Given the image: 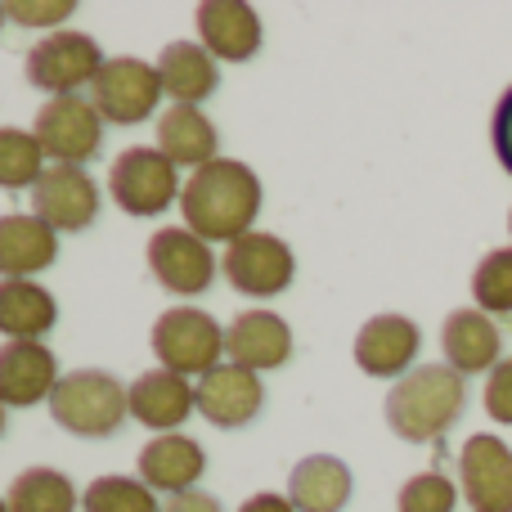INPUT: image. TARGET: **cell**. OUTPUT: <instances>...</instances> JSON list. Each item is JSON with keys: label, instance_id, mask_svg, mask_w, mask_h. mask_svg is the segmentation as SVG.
I'll list each match as a JSON object with an SVG mask.
<instances>
[{"label": "cell", "instance_id": "20", "mask_svg": "<svg viewBox=\"0 0 512 512\" xmlns=\"http://www.w3.org/2000/svg\"><path fill=\"white\" fill-rule=\"evenodd\" d=\"M441 351L445 364L463 378L472 373H490L504 360V333L486 310H450L441 324Z\"/></svg>", "mask_w": 512, "mask_h": 512}, {"label": "cell", "instance_id": "5", "mask_svg": "<svg viewBox=\"0 0 512 512\" xmlns=\"http://www.w3.org/2000/svg\"><path fill=\"white\" fill-rule=\"evenodd\" d=\"M104 50L90 32H77V27H63V32H50L27 50V81L36 90H45L50 99L77 95V90H90L95 77L104 72Z\"/></svg>", "mask_w": 512, "mask_h": 512}, {"label": "cell", "instance_id": "6", "mask_svg": "<svg viewBox=\"0 0 512 512\" xmlns=\"http://www.w3.org/2000/svg\"><path fill=\"white\" fill-rule=\"evenodd\" d=\"M180 167L153 144H135L122 149L108 167V198L122 207L126 216H162L171 203H180Z\"/></svg>", "mask_w": 512, "mask_h": 512}, {"label": "cell", "instance_id": "24", "mask_svg": "<svg viewBox=\"0 0 512 512\" xmlns=\"http://www.w3.org/2000/svg\"><path fill=\"white\" fill-rule=\"evenodd\" d=\"M158 149L167 153L176 167H207V162L221 158V131L216 122L194 104H171L158 117Z\"/></svg>", "mask_w": 512, "mask_h": 512}, {"label": "cell", "instance_id": "26", "mask_svg": "<svg viewBox=\"0 0 512 512\" xmlns=\"http://www.w3.org/2000/svg\"><path fill=\"white\" fill-rule=\"evenodd\" d=\"M9 512H77V486L59 468H27L9 481Z\"/></svg>", "mask_w": 512, "mask_h": 512}, {"label": "cell", "instance_id": "31", "mask_svg": "<svg viewBox=\"0 0 512 512\" xmlns=\"http://www.w3.org/2000/svg\"><path fill=\"white\" fill-rule=\"evenodd\" d=\"M5 14L9 23L41 27L50 36V32H63V23L77 14V0H5Z\"/></svg>", "mask_w": 512, "mask_h": 512}, {"label": "cell", "instance_id": "3", "mask_svg": "<svg viewBox=\"0 0 512 512\" xmlns=\"http://www.w3.org/2000/svg\"><path fill=\"white\" fill-rule=\"evenodd\" d=\"M50 418L68 436L108 441L131 418V387L108 369H72L59 378L50 396Z\"/></svg>", "mask_w": 512, "mask_h": 512}, {"label": "cell", "instance_id": "37", "mask_svg": "<svg viewBox=\"0 0 512 512\" xmlns=\"http://www.w3.org/2000/svg\"><path fill=\"white\" fill-rule=\"evenodd\" d=\"M9 23V14H5V5H0V27H5Z\"/></svg>", "mask_w": 512, "mask_h": 512}, {"label": "cell", "instance_id": "18", "mask_svg": "<svg viewBox=\"0 0 512 512\" xmlns=\"http://www.w3.org/2000/svg\"><path fill=\"white\" fill-rule=\"evenodd\" d=\"M198 414V387L171 369H149L131 382V418L158 436L180 432V423Z\"/></svg>", "mask_w": 512, "mask_h": 512}, {"label": "cell", "instance_id": "36", "mask_svg": "<svg viewBox=\"0 0 512 512\" xmlns=\"http://www.w3.org/2000/svg\"><path fill=\"white\" fill-rule=\"evenodd\" d=\"M5 427H9V405L0 400V436H5Z\"/></svg>", "mask_w": 512, "mask_h": 512}, {"label": "cell", "instance_id": "34", "mask_svg": "<svg viewBox=\"0 0 512 512\" xmlns=\"http://www.w3.org/2000/svg\"><path fill=\"white\" fill-rule=\"evenodd\" d=\"M162 512H225L221 499L207 495V490H185V495H171Z\"/></svg>", "mask_w": 512, "mask_h": 512}, {"label": "cell", "instance_id": "9", "mask_svg": "<svg viewBox=\"0 0 512 512\" xmlns=\"http://www.w3.org/2000/svg\"><path fill=\"white\" fill-rule=\"evenodd\" d=\"M162 77L153 63L131 59V54H117L104 63V72L90 86V104L99 108L108 126H140L158 113L162 104Z\"/></svg>", "mask_w": 512, "mask_h": 512}, {"label": "cell", "instance_id": "2", "mask_svg": "<svg viewBox=\"0 0 512 512\" xmlns=\"http://www.w3.org/2000/svg\"><path fill=\"white\" fill-rule=\"evenodd\" d=\"M468 409V382L450 364H418L400 382H391L382 418L409 445H436Z\"/></svg>", "mask_w": 512, "mask_h": 512}, {"label": "cell", "instance_id": "14", "mask_svg": "<svg viewBox=\"0 0 512 512\" xmlns=\"http://www.w3.org/2000/svg\"><path fill=\"white\" fill-rule=\"evenodd\" d=\"M194 387H198V414H203L212 427H221V432L256 423V414H261V405H265L261 373L239 369V364H230V360L216 364V369L207 373V378H198Z\"/></svg>", "mask_w": 512, "mask_h": 512}, {"label": "cell", "instance_id": "35", "mask_svg": "<svg viewBox=\"0 0 512 512\" xmlns=\"http://www.w3.org/2000/svg\"><path fill=\"white\" fill-rule=\"evenodd\" d=\"M239 512H297V508H292L288 495H279V490H261V495L243 499Z\"/></svg>", "mask_w": 512, "mask_h": 512}, {"label": "cell", "instance_id": "7", "mask_svg": "<svg viewBox=\"0 0 512 512\" xmlns=\"http://www.w3.org/2000/svg\"><path fill=\"white\" fill-rule=\"evenodd\" d=\"M32 135L54 167H86L104 149V117L90 104V95L45 99L32 122Z\"/></svg>", "mask_w": 512, "mask_h": 512}, {"label": "cell", "instance_id": "12", "mask_svg": "<svg viewBox=\"0 0 512 512\" xmlns=\"http://www.w3.org/2000/svg\"><path fill=\"white\" fill-rule=\"evenodd\" d=\"M32 212L54 234H81L99 216V185L86 167H50L32 189Z\"/></svg>", "mask_w": 512, "mask_h": 512}, {"label": "cell", "instance_id": "21", "mask_svg": "<svg viewBox=\"0 0 512 512\" xmlns=\"http://www.w3.org/2000/svg\"><path fill=\"white\" fill-rule=\"evenodd\" d=\"M59 261V234L36 212L0 216V279H32Z\"/></svg>", "mask_w": 512, "mask_h": 512}, {"label": "cell", "instance_id": "15", "mask_svg": "<svg viewBox=\"0 0 512 512\" xmlns=\"http://www.w3.org/2000/svg\"><path fill=\"white\" fill-rule=\"evenodd\" d=\"M198 45L216 63H248L261 50V14L243 0H203L194 9Z\"/></svg>", "mask_w": 512, "mask_h": 512}, {"label": "cell", "instance_id": "39", "mask_svg": "<svg viewBox=\"0 0 512 512\" xmlns=\"http://www.w3.org/2000/svg\"><path fill=\"white\" fill-rule=\"evenodd\" d=\"M508 234H512V212H508Z\"/></svg>", "mask_w": 512, "mask_h": 512}, {"label": "cell", "instance_id": "25", "mask_svg": "<svg viewBox=\"0 0 512 512\" xmlns=\"http://www.w3.org/2000/svg\"><path fill=\"white\" fill-rule=\"evenodd\" d=\"M59 324V301L36 279H0V337L5 342H41Z\"/></svg>", "mask_w": 512, "mask_h": 512}, {"label": "cell", "instance_id": "19", "mask_svg": "<svg viewBox=\"0 0 512 512\" xmlns=\"http://www.w3.org/2000/svg\"><path fill=\"white\" fill-rule=\"evenodd\" d=\"M207 472V454L194 436L185 432H167L153 436L140 450V481L153 490V495H185V490H198Z\"/></svg>", "mask_w": 512, "mask_h": 512}, {"label": "cell", "instance_id": "13", "mask_svg": "<svg viewBox=\"0 0 512 512\" xmlns=\"http://www.w3.org/2000/svg\"><path fill=\"white\" fill-rule=\"evenodd\" d=\"M418 346H423V328L409 315H373L369 324L355 333V364L369 378H405L418 369Z\"/></svg>", "mask_w": 512, "mask_h": 512}, {"label": "cell", "instance_id": "22", "mask_svg": "<svg viewBox=\"0 0 512 512\" xmlns=\"http://www.w3.org/2000/svg\"><path fill=\"white\" fill-rule=\"evenodd\" d=\"M355 495V477L337 454H306L288 472V504L297 512H342Z\"/></svg>", "mask_w": 512, "mask_h": 512}, {"label": "cell", "instance_id": "17", "mask_svg": "<svg viewBox=\"0 0 512 512\" xmlns=\"http://www.w3.org/2000/svg\"><path fill=\"white\" fill-rule=\"evenodd\" d=\"M59 360L45 342H5L0 346V400L9 409H32L50 405L54 387H59Z\"/></svg>", "mask_w": 512, "mask_h": 512}, {"label": "cell", "instance_id": "29", "mask_svg": "<svg viewBox=\"0 0 512 512\" xmlns=\"http://www.w3.org/2000/svg\"><path fill=\"white\" fill-rule=\"evenodd\" d=\"M472 301L490 319L512 315V248H495L477 261V270H472Z\"/></svg>", "mask_w": 512, "mask_h": 512}, {"label": "cell", "instance_id": "33", "mask_svg": "<svg viewBox=\"0 0 512 512\" xmlns=\"http://www.w3.org/2000/svg\"><path fill=\"white\" fill-rule=\"evenodd\" d=\"M490 144H495V158L499 167L512 176V86L499 95L495 117H490Z\"/></svg>", "mask_w": 512, "mask_h": 512}, {"label": "cell", "instance_id": "1", "mask_svg": "<svg viewBox=\"0 0 512 512\" xmlns=\"http://www.w3.org/2000/svg\"><path fill=\"white\" fill-rule=\"evenodd\" d=\"M180 216H185V230H194L203 243L230 248L243 234H252L256 216H261V180L248 162L216 158L185 180Z\"/></svg>", "mask_w": 512, "mask_h": 512}, {"label": "cell", "instance_id": "8", "mask_svg": "<svg viewBox=\"0 0 512 512\" xmlns=\"http://www.w3.org/2000/svg\"><path fill=\"white\" fill-rule=\"evenodd\" d=\"M221 274L230 279V288L239 292V297L270 301L292 288V279H297V256H292V248L279 234L252 230V234H243L239 243L225 248Z\"/></svg>", "mask_w": 512, "mask_h": 512}, {"label": "cell", "instance_id": "10", "mask_svg": "<svg viewBox=\"0 0 512 512\" xmlns=\"http://www.w3.org/2000/svg\"><path fill=\"white\" fill-rule=\"evenodd\" d=\"M149 270L171 297H198L216 283L221 261L212 256V243H203L194 230L185 225H167L149 239Z\"/></svg>", "mask_w": 512, "mask_h": 512}, {"label": "cell", "instance_id": "23", "mask_svg": "<svg viewBox=\"0 0 512 512\" xmlns=\"http://www.w3.org/2000/svg\"><path fill=\"white\" fill-rule=\"evenodd\" d=\"M153 68H158L162 95H167L171 104H194L198 108L203 99L216 95V86H221V63H216L198 41L162 45V54H158Z\"/></svg>", "mask_w": 512, "mask_h": 512}, {"label": "cell", "instance_id": "27", "mask_svg": "<svg viewBox=\"0 0 512 512\" xmlns=\"http://www.w3.org/2000/svg\"><path fill=\"white\" fill-rule=\"evenodd\" d=\"M45 149L23 126H0V189H36L45 176Z\"/></svg>", "mask_w": 512, "mask_h": 512}, {"label": "cell", "instance_id": "4", "mask_svg": "<svg viewBox=\"0 0 512 512\" xmlns=\"http://www.w3.org/2000/svg\"><path fill=\"white\" fill-rule=\"evenodd\" d=\"M149 346L158 355V369L180 378H207L216 364H225V328L198 306H171L153 319Z\"/></svg>", "mask_w": 512, "mask_h": 512}, {"label": "cell", "instance_id": "16", "mask_svg": "<svg viewBox=\"0 0 512 512\" xmlns=\"http://www.w3.org/2000/svg\"><path fill=\"white\" fill-rule=\"evenodd\" d=\"M225 360L252 373L283 369L292 360V328L274 310H239L225 328Z\"/></svg>", "mask_w": 512, "mask_h": 512}, {"label": "cell", "instance_id": "28", "mask_svg": "<svg viewBox=\"0 0 512 512\" xmlns=\"http://www.w3.org/2000/svg\"><path fill=\"white\" fill-rule=\"evenodd\" d=\"M81 508L86 512H162L158 495L144 486L140 477H95L81 490Z\"/></svg>", "mask_w": 512, "mask_h": 512}, {"label": "cell", "instance_id": "30", "mask_svg": "<svg viewBox=\"0 0 512 512\" xmlns=\"http://www.w3.org/2000/svg\"><path fill=\"white\" fill-rule=\"evenodd\" d=\"M459 504V486H454L445 472H414V477L400 486L396 508L400 512H454Z\"/></svg>", "mask_w": 512, "mask_h": 512}, {"label": "cell", "instance_id": "32", "mask_svg": "<svg viewBox=\"0 0 512 512\" xmlns=\"http://www.w3.org/2000/svg\"><path fill=\"white\" fill-rule=\"evenodd\" d=\"M481 405H486V414L495 418V423L512 427V355L495 364V369L486 373V391H481Z\"/></svg>", "mask_w": 512, "mask_h": 512}, {"label": "cell", "instance_id": "38", "mask_svg": "<svg viewBox=\"0 0 512 512\" xmlns=\"http://www.w3.org/2000/svg\"><path fill=\"white\" fill-rule=\"evenodd\" d=\"M0 512H9V504H5V499H0Z\"/></svg>", "mask_w": 512, "mask_h": 512}, {"label": "cell", "instance_id": "11", "mask_svg": "<svg viewBox=\"0 0 512 512\" xmlns=\"http://www.w3.org/2000/svg\"><path fill=\"white\" fill-rule=\"evenodd\" d=\"M459 490L472 512H512V445L477 432L459 450Z\"/></svg>", "mask_w": 512, "mask_h": 512}]
</instances>
